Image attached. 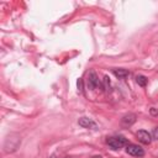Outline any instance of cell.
<instances>
[{
	"label": "cell",
	"mask_w": 158,
	"mask_h": 158,
	"mask_svg": "<svg viewBox=\"0 0 158 158\" xmlns=\"http://www.w3.org/2000/svg\"><path fill=\"white\" fill-rule=\"evenodd\" d=\"M136 83L139 85V86H142V88H144L146 85H147V83H148V78L146 77V75H137L136 77Z\"/></svg>",
	"instance_id": "10"
},
{
	"label": "cell",
	"mask_w": 158,
	"mask_h": 158,
	"mask_svg": "<svg viewBox=\"0 0 158 158\" xmlns=\"http://www.w3.org/2000/svg\"><path fill=\"white\" fill-rule=\"evenodd\" d=\"M137 120V115L133 114V112H130V114H126L122 118H121V126L122 127H131Z\"/></svg>",
	"instance_id": "5"
},
{
	"label": "cell",
	"mask_w": 158,
	"mask_h": 158,
	"mask_svg": "<svg viewBox=\"0 0 158 158\" xmlns=\"http://www.w3.org/2000/svg\"><path fill=\"white\" fill-rule=\"evenodd\" d=\"M78 123H79V126H81L84 128H96L98 127L96 123H95V121L93 118H90V117H86V116L80 117L78 120Z\"/></svg>",
	"instance_id": "6"
},
{
	"label": "cell",
	"mask_w": 158,
	"mask_h": 158,
	"mask_svg": "<svg viewBox=\"0 0 158 158\" xmlns=\"http://www.w3.org/2000/svg\"><path fill=\"white\" fill-rule=\"evenodd\" d=\"M77 85H78V89H79V91H83V85H84V81H83V79H81V78H79V79H78V81H77Z\"/></svg>",
	"instance_id": "11"
},
{
	"label": "cell",
	"mask_w": 158,
	"mask_h": 158,
	"mask_svg": "<svg viewBox=\"0 0 158 158\" xmlns=\"http://www.w3.org/2000/svg\"><path fill=\"white\" fill-rule=\"evenodd\" d=\"M106 143H107V146L111 149L117 151V149L127 146L128 144V141L123 136H111V137H107L106 138Z\"/></svg>",
	"instance_id": "2"
},
{
	"label": "cell",
	"mask_w": 158,
	"mask_h": 158,
	"mask_svg": "<svg viewBox=\"0 0 158 158\" xmlns=\"http://www.w3.org/2000/svg\"><path fill=\"white\" fill-rule=\"evenodd\" d=\"M101 86H102L105 93H109L111 90V81H110V78L107 75H104L102 81H101Z\"/></svg>",
	"instance_id": "9"
},
{
	"label": "cell",
	"mask_w": 158,
	"mask_h": 158,
	"mask_svg": "<svg viewBox=\"0 0 158 158\" xmlns=\"http://www.w3.org/2000/svg\"><path fill=\"white\" fill-rule=\"evenodd\" d=\"M112 73L116 78L122 79V80H125L130 77V72L127 69H123V68H115V69H112Z\"/></svg>",
	"instance_id": "8"
},
{
	"label": "cell",
	"mask_w": 158,
	"mask_h": 158,
	"mask_svg": "<svg viewBox=\"0 0 158 158\" xmlns=\"http://www.w3.org/2000/svg\"><path fill=\"white\" fill-rule=\"evenodd\" d=\"M91 158H102V157H101V156H93Z\"/></svg>",
	"instance_id": "15"
},
{
	"label": "cell",
	"mask_w": 158,
	"mask_h": 158,
	"mask_svg": "<svg viewBox=\"0 0 158 158\" xmlns=\"http://www.w3.org/2000/svg\"><path fill=\"white\" fill-rule=\"evenodd\" d=\"M86 85H88V88H89V89H91V90L96 89V88L100 85V81H99V77H98L96 72H95V70H93V69H91V70H89V73H88Z\"/></svg>",
	"instance_id": "3"
},
{
	"label": "cell",
	"mask_w": 158,
	"mask_h": 158,
	"mask_svg": "<svg viewBox=\"0 0 158 158\" xmlns=\"http://www.w3.org/2000/svg\"><path fill=\"white\" fill-rule=\"evenodd\" d=\"M152 137H153L154 139H158V126L153 128V131H152Z\"/></svg>",
	"instance_id": "12"
},
{
	"label": "cell",
	"mask_w": 158,
	"mask_h": 158,
	"mask_svg": "<svg viewBox=\"0 0 158 158\" xmlns=\"http://www.w3.org/2000/svg\"><path fill=\"white\" fill-rule=\"evenodd\" d=\"M149 112H151V115H152V116H156V117H158V110H157V109H154V107H151V109H149Z\"/></svg>",
	"instance_id": "13"
},
{
	"label": "cell",
	"mask_w": 158,
	"mask_h": 158,
	"mask_svg": "<svg viewBox=\"0 0 158 158\" xmlns=\"http://www.w3.org/2000/svg\"><path fill=\"white\" fill-rule=\"evenodd\" d=\"M126 152L130 156H133V157H143L144 156L143 148L139 147L138 144H133V143H128L126 146Z\"/></svg>",
	"instance_id": "4"
},
{
	"label": "cell",
	"mask_w": 158,
	"mask_h": 158,
	"mask_svg": "<svg viewBox=\"0 0 158 158\" xmlns=\"http://www.w3.org/2000/svg\"><path fill=\"white\" fill-rule=\"evenodd\" d=\"M49 158H62V157H58V156H56V154H53V156H51ZM64 158H68V157H64Z\"/></svg>",
	"instance_id": "14"
},
{
	"label": "cell",
	"mask_w": 158,
	"mask_h": 158,
	"mask_svg": "<svg viewBox=\"0 0 158 158\" xmlns=\"http://www.w3.org/2000/svg\"><path fill=\"white\" fill-rule=\"evenodd\" d=\"M21 144V137L19 133H10L5 137L4 139V143H2V148H4V152L5 153H14L19 149Z\"/></svg>",
	"instance_id": "1"
},
{
	"label": "cell",
	"mask_w": 158,
	"mask_h": 158,
	"mask_svg": "<svg viewBox=\"0 0 158 158\" xmlns=\"http://www.w3.org/2000/svg\"><path fill=\"white\" fill-rule=\"evenodd\" d=\"M137 138H138V141H139L141 143H143V144H149V143L152 142V136H151V133H149L148 131H146V130H139V131L137 132Z\"/></svg>",
	"instance_id": "7"
}]
</instances>
